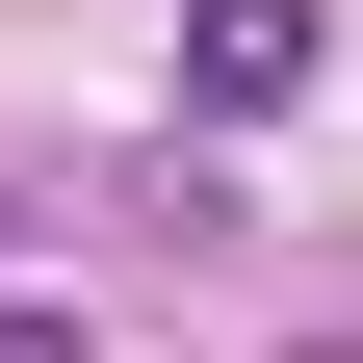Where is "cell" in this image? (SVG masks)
I'll list each match as a JSON object with an SVG mask.
<instances>
[{
	"instance_id": "obj_1",
	"label": "cell",
	"mask_w": 363,
	"mask_h": 363,
	"mask_svg": "<svg viewBox=\"0 0 363 363\" xmlns=\"http://www.w3.org/2000/svg\"><path fill=\"white\" fill-rule=\"evenodd\" d=\"M182 78H208V104H286V78H311V0H208Z\"/></svg>"
}]
</instances>
